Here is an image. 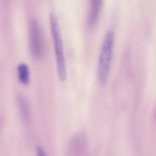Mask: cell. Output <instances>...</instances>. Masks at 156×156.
Wrapping results in <instances>:
<instances>
[{
    "instance_id": "cell-1",
    "label": "cell",
    "mask_w": 156,
    "mask_h": 156,
    "mask_svg": "<svg viewBox=\"0 0 156 156\" xmlns=\"http://www.w3.org/2000/svg\"><path fill=\"white\" fill-rule=\"evenodd\" d=\"M49 19H50L52 39H53V46H54L57 74L59 76V79L62 82H63L66 79L67 77V69L60 27H59L57 17L53 12H51L50 14Z\"/></svg>"
},
{
    "instance_id": "cell-2",
    "label": "cell",
    "mask_w": 156,
    "mask_h": 156,
    "mask_svg": "<svg viewBox=\"0 0 156 156\" xmlns=\"http://www.w3.org/2000/svg\"><path fill=\"white\" fill-rule=\"evenodd\" d=\"M115 34L113 30H109L106 32L102 41L98 59V76L99 82L105 84L109 78L112 62L113 49H114Z\"/></svg>"
},
{
    "instance_id": "cell-3",
    "label": "cell",
    "mask_w": 156,
    "mask_h": 156,
    "mask_svg": "<svg viewBox=\"0 0 156 156\" xmlns=\"http://www.w3.org/2000/svg\"><path fill=\"white\" fill-rule=\"evenodd\" d=\"M28 41L29 48L32 57L34 59H41L44 53V38L39 23L35 18H32L30 21Z\"/></svg>"
},
{
    "instance_id": "cell-4",
    "label": "cell",
    "mask_w": 156,
    "mask_h": 156,
    "mask_svg": "<svg viewBox=\"0 0 156 156\" xmlns=\"http://www.w3.org/2000/svg\"><path fill=\"white\" fill-rule=\"evenodd\" d=\"M104 0H90V9L87 17V24L90 29L97 26L101 13Z\"/></svg>"
},
{
    "instance_id": "cell-5",
    "label": "cell",
    "mask_w": 156,
    "mask_h": 156,
    "mask_svg": "<svg viewBox=\"0 0 156 156\" xmlns=\"http://www.w3.org/2000/svg\"><path fill=\"white\" fill-rule=\"evenodd\" d=\"M18 105L20 116L23 123L26 125H28L30 120V112L27 101L23 96H19L18 98Z\"/></svg>"
},
{
    "instance_id": "cell-6",
    "label": "cell",
    "mask_w": 156,
    "mask_h": 156,
    "mask_svg": "<svg viewBox=\"0 0 156 156\" xmlns=\"http://www.w3.org/2000/svg\"><path fill=\"white\" fill-rule=\"evenodd\" d=\"M17 74L20 83L23 85H27L30 83V75L28 66L24 62L20 63L17 67Z\"/></svg>"
},
{
    "instance_id": "cell-7",
    "label": "cell",
    "mask_w": 156,
    "mask_h": 156,
    "mask_svg": "<svg viewBox=\"0 0 156 156\" xmlns=\"http://www.w3.org/2000/svg\"><path fill=\"white\" fill-rule=\"evenodd\" d=\"M85 138L83 134H77L71 140L69 143V150L76 154H79L85 149Z\"/></svg>"
},
{
    "instance_id": "cell-8",
    "label": "cell",
    "mask_w": 156,
    "mask_h": 156,
    "mask_svg": "<svg viewBox=\"0 0 156 156\" xmlns=\"http://www.w3.org/2000/svg\"><path fill=\"white\" fill-rule=\"evenodd\" d=\"M37 155L38 156H45L47 155V153L45 152V150L43 149V147H41V146H37Z\"/></svg>"
}]
</instances>
